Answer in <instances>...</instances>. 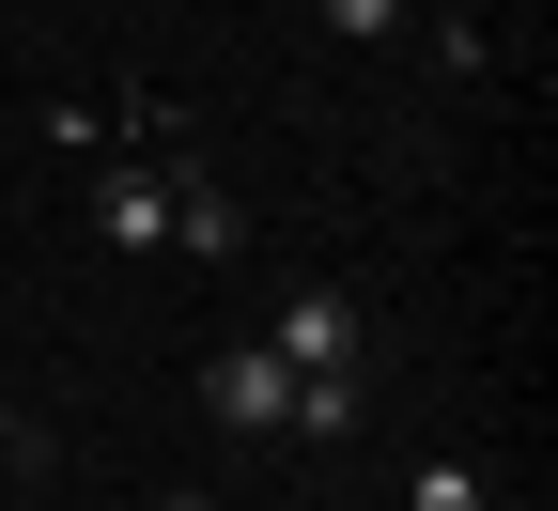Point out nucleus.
<instances>
[{"instance_id":"obj_1","label":"nucleus","mask_w":558,"mask_h":511,"mask_svg":"<svg viewBox=\"0 0 558 511\" xmlns=\"http://www.w3.org/2000/svg\"><path fill=\"white\" fill-rule=\"evenodd\" d=\"M264 356L295 388H326V373H373V311L341 295V279H295V295H279V326H264Z\"/></svg>"},{"instance_id":"obj_2","label":"nucleus","mask_w":558,"mask_h":511,"mask_svg":"<svg viewBox=\"0 0 558 511\" xmlns=\"http://www.w3.org/2000/svg\"><path fill=\"white\" fill-rule=\"evenodd\" d=\"M202 418L264 450V434H295V373H279L264 341H218V356H202Z\"/></svg>"},{"instance_id":"obj_3","label":"nucleus","mask_w":558,"mask_h":511,"mask_svg":"<svg viewBox=\"0 0 558 511\" xmlns=\"http://www.w3.org/2000/svg\"><path fill=\"white\" fill-rule=\"evenodd\" d=\"M94 233L109 248H171V156H109L94 171Z\"/></svg>"},{"instance_id":"obj_4","label":"nucleus","mask_w":558,"mask_h":511,"mask_svg":"<svg viewBox=\"0 0 558 511\" xmlns=\"http://www.w3.org/2000/svg\"><path fill=\"white\" fill-rule=\"evenodd\" d=\"M171 248H202V264H233V248H248V202L202 171V156H171Z\"/></svg>"},{"instance_id":"obj_5","label":"nucleus","mask_w":558,"mask_h":511,"mask_svg":"<svg viewBox=\"0 0 558 511\" xmlns=\"http://www.w3.org/2000/svg\"><path fill=\"white\" fill-rule=\"evenodd\" d=\"M357 418H373V373H326V388H295V434H311V450H341Z\"/></svg>"},{"instance_id":"obj_6","label":"nucleus","mask_w":558,"mask_h":511,"mask_svg":"<svg viewBox=\"0 0 558 511\" xmlns=\"http://www.w3.org/2000/svg\"><path fill=\"white\" fill-rule=\"evenodd\" d=\"M311 16H326L341 47H388V32H403V0H311Z\"/></svg>"},{"instance_id":"obj_7","label":"nucleus","mask_w":558,"mask_h":511,"mask_svg":"<svg viewBox=\"0 0 558 511\" xmlns=\"http://www.w3.org/2000/svg\"><path fill=\"white\" fill-rule=\"evenodd\" d=\"M403 511H481V465H418V480H403Z\"/></svg>"},{"instance_id":"obj_8","label":"nucleus","mask_w":558,"mask_h":511,"mask_svg":"<svg viewBox=\"0 0 558 511\" xmlns=\"http://www.w3.org/2000/svg\"><path fill=\"white\" fill-rule=\"evenodd\" d=\"M0 465H47V418H32L16 388H0Z\"/></svg>"},{"instance_id":"obj_9","label":"nucleus","mask_w":558,"mask_h":511,"mask_svg":"<svg viewBox=\"0 0 558 511\" xmlns=\"http://www.w3.org/2000/svg\"><path fill=\"white\" fill-rule=\"evenodd\" d=\"M156 511H218V496H156Z\"/></svg>"},{"instance_id":"obj_10","label":"nucleus","mask_w":558,"mask_h":511,"mask_svg":"<svg viewBox=\"0 0 558 511\" xmlns=\"http://www.w3.org/2000/svg\"><path fill=\"white\" fill-rule=\"evenodd\" d=\"M435 16H450V0H435Z\"/></svg>"}]
</instances>
